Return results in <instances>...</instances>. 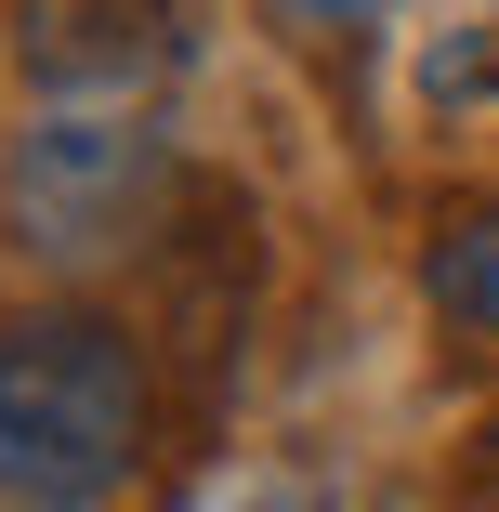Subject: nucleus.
Segmentation results:
<instances>
[{"mask_svg":"<svg viewBox=\"0 0 499 512\" xmlns=\"http://www.w3.org/2000/svg\"><path fill=\"white\" fill-rule=\"evenodd\" d=\"M145 460V355L119 316H14L0 329V512H106Z\"/></svg>","mask_w":499,"mask_h":512,"instance_id":"f257e3e1","label":"nucleus"},{"mask_svg":"<svg viewBox=\"0 0 499 512\" xmlns=\"http://www.w3.org/2000/svg\"><path fill=\"white\" fill-rule=\"evenodd\" d=\"M158 197H171V145L145 132V106H53L40 132H14L0 158V224H14L27 263L92 276L158 237Z\"/></svg>","mask_w":499,"mask_h":512,"instance_id":"f03ea898","label":"nucleus"},{"mask_svg":"<svg viewBox=\"0 0 499 512\" xmlns=\"http://www.w3.org/2000/svg\"><path fill=\"white\" fill-rule=\"evenodd\" d=\"M197 0H14V66L40 106H145L184 66Z\"/></svg>","mask_w":499,"mask_h":512,"instance_id":"7ed1b4c3","label":"nucleus"},{"mask_svg":"<svg viewBox=\"0 0 499 512\" xmlns=\"http://www.w3.org/2000/svg\"><path fill=\"white\" fill-rule=\"evenodd\" d=\"M421 289H434V316L499 342V211H460L434 250H421Z\"/></svg>","mask_w":499,"mask_h":512,"instance_id":"20e7f679","label":"nucleus"},{"mask_svg":"<svg viewBox=\"0 0 499 512\" xmlns=\"http://www.w3.org/2000/svg\"><path fill=\"white\" fill-rule=\"evenodd\" d=\"M303 14H368V0H303Z\"/></svg>","mask_w":499,"mask_h":512,"instance_id":"39448f33","label":"nucleus"},{"mask_svg":"<svg viewBox=\"0 0 499 512\" xmlns=\"http://www.w3.org/2000/svg\"><path fill=\"white\" fill-rule=\"evenodd\" d=\"M486 460H499V421H486Z\"/></svg>","mask_w":499,"mask_h":512,"instance_id":"423d86ee","label":"nucleus"}]
</instances>
